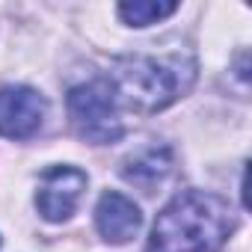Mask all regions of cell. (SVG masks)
Here are the masks:
<instances>
[{"label":"cell","instance_id":"1","mask_svg":"<svg viewBox=\"0 0 252 252\" xmlns=\"http://www.w3.org/2000/svg\"><path fill=\"white\" fill-rule=\"evenodd\" d=\"M234 228L228 202L205 190H181L158 214L146 252H220Z\"/></svg>","mask_w":252,"mask_h":252},{"label":"cell","instance_id":"2","mask_svg":"<svg viewBox=\"0 0 252 252\" xmlns=\"http://www.w3.org/2000/svg\"><path fill=\"white\" fill-rule=\"evenodd\" d=\"M196 80V60L190 54L166 57H122L113 63L110 86L116 101L137 113H158L190 92Z\"/></svg>","mask_w":252,"mask_h":252},{"label":"cell","instance_id":"3","mask_svg":"<svg viewBox=\"0 0 252 252\" xmlns=\"http://www.w3.org/2000/svg\"><path fill=\"white\" fill-rule=\"evenodd\" d=\"M68 116L74 131L95 146L116 143L125 134L119 119V101L113 95L110 80H92L74 86L68 92Z\"/></svg>","mask_w":252,"mask_h":252},{"label":"cell","instance_id":"4","mask_svg":"<svg viewBox=\"0 0 252 252\" xmlns=\"http://www.w3.org/2000/svg\"><path fill=\"white\" fill-rule=\"evenodd\" d=\"M83 190H86V172H80L77 166H51L39 178L36 208L45 220L63 222L77 211Z\"/></svg>","mask_w":252,"mask_h":252},{"label":"cell","instance_id":"5","mask_svg":"<svg viewBox=\"0 0 252 252\" xmlns=\"http://www.w3.org/2000/svg\"><path fill=\"white\" fill-rule=\"evenodd\" d=\"M45 98L30 86H6L0 89V137L27 140L45 122Z\"/></svg>","mask_w":252,"mask_h":252},{"label":"cell","instance_id":"6","mask_svg":"<svg viewBox=\"0 0 252 252\" xmlns=\"http://www.w3.org/2000/svg\"><path fill=\"white\" fill-rule=\"evenodd\" d=\"M95 225H98V234L107 243H128L131 237H137V231L143 225V214L128 196L110 190L98 199Z\"/></svg>","mask_w":252,"mask_h":252},{"label":"cell","instance_id":"7","mask_svg":"<svg viewBox=\"0 0 252 252\" xmlns=\"http://www.w3.org/2000/svg\"><path fill=\"white\" fill-rule=\"evenodd\" d=\"M172 172V152L166 146H146L122 163V178L152 193Z\"/></svg>","mask_w":252,"mask_h":252},{"label":"cell","instance_id":"8","mask_svg":"<svg viewBox=\"0 0 252 252\" xmlns=\"http://www.w3.org/2000/svg\"><path fill=\"white\" fill-rule=\"evenodd\" d=\"M178 9V3H155V0H134V3H122L119 6V15L125 18V24H131V27H149L166 15H172Z\"/></svg>","mask_w":252,"mask_h":252}]
</instances>
